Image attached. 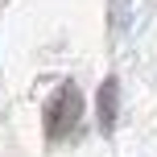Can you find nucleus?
I'll use <instances>...</instances> for the list:
<instances>
[{
	"instance_id": "1",
	"label": "nucleus",
	"mask_w": 157,
	"mask_h": 157,
	"mask_svg": "<svg viewBox=\"0 0 157 157\" xmlns=\"http://www.w3.org/2000/svg\"><path fill=\"white\" fill-rule=\"evenodd\" d=\"M78 120H83V91L75 83H58V91L46 103V136L62 141L78 128Z\"/></svg>"
},
{
	"instance_id": "2",
	"label": "nucleus",
	"mask_w": 157,
	"mask_h": 157,
	"mask_svg": "<svg viewBox=\"0 0 157 157\" xmlns=\"http://www.w3.org/2000/svg\"><path fill=\"white\" fill-rule=\"evenodd\" d=\"M116 116H120V78L108 75L99 83V95H95V120H99V132H116Z\"/></svg>"
}]
</instances>
